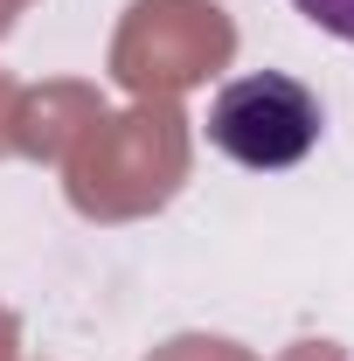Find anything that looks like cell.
I'll use <instances>...</instances> for the list:
<instances>
[{"label": "cell", "mask_w": 354, "mask_h": 361, "mask_svg": "<svg viewBox=\"0 0 354 361\" xmlns=\"http://www.w3.org/2000/svg\"><path fill=\"white\" fill-rule=\"evenodd\" d=\"M326 133V111L299 77L285 70H250L236 84H222L209 97V146L222 160L250 167V174H285L299 167Z\"/></svg>", "instance_id": "6da1fadb"}, {"label": "cell", "mask_w": 354, "mask_h": 361, "mask_svg": "<svg viewBox=\"0 0 354 361\" xmlns=\"http://www.w3.org/2000/svg\"><path fill=\"white\" fill-rule=\"evenodd\" d=\"M299 14H306L312 28H326V35H341V42H354V0H292Z\"/></svg>", "instance_id": "7a4b0ae2"}]
</instances>
